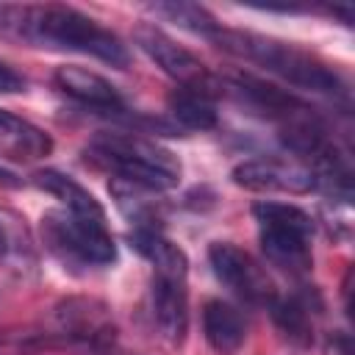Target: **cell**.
<instances>
[{"label": "cell", "mask_w": 355, "mask_h": 355, "mask_svg": "<svg viewBox=\"0 0 355 355\" xmlns=\"http://www.w3.org/2000/svg\"><path fill=\"white\" fill-rule=\"evenodd\" d=\"M133 39H136L139 50L164 75H169L178 86H183V89H205V92H214L216 89V78L208 72V67L191 50L180 47L172 36H166L161 28H155V25H139L133 31Z\"/></svg>", "instance_id": "5b68a950"}, {"label": "cell", "mask_w": 355, "mask_h": 355, "mask_svg": "<svg viewBox=\"0 0 355 355\" xmlns=\"http://www.w3.org/2000/svg\"><path fill=\"white\" fill-rule=\"evenodd\" d=\"M153 11L166 17L169 22H178L180 28H189L191 33L205 36V39L219 28L214 14L208 8H202V6H197V3H155Z\"/></svg>", "instance_id": "d6986e66"}, {"label": "cell", "mask_w": 355, "mask_h": 355, "mask_svg": "<svg viewBox=\"0 0 355 355\" xmlns=\"http://www.w3.org/2000/svg\"><path fill=\"white\" fill-rule=\"evenodd\" d=\"M208 261L214 266V275L244 302L266 305V308L275 302V297H277L275 283L269 280L263 266L247 250H241L230 241H214L208 247Z\"/></svg>", "instance_id": "8992f818"}, {"label": "cell", "mask_w": 355, "mask_h": 355, "mask_svg": "<svg viewBox=\"0 0 355 355\" xmlns=\"http://www.w3.org/2000/svg\"><path fill=\"white\" fill-rule=\"evenodd\" d=\"M189 272H153V316L169 344H180L189 330Z\"/></svg>", "instance_id": "ba28073f"}, {"label": "cell", "mask_w": 355, "mask_h": 355, "mask_svg": "<svg viewBox=\"0 0 355 355\" xmlns=\"http://www.w3.org/2000/svg\"><path fill=\"white\" fill-rule=\"evenodd\" d=\"M202 330L205 341L216 352H236L244 344L247 322L236 305L225 300H208L202 308Z\"/></svg>", "instance_id": "9a60e30c"}, {"label": "cell", "mask_w": 355, "mask_h": 355, "mask_svg": "<svg viewBox=\"0 0 355 355\" xmlns=\"http://www.w3.org/2000/svg\"><path fill=\"white\" fill-rule=\"evenodd\" d=\"M44 247L67 266H105L116 261V244L100 219H86L64 208L42 216Z\"/></svg>", "instance_id": "277c9868"}, {"label": "cell", "mask_w": 355, "mask_h": 355, "mask_svg": "<svg viewBox=\"0 0 355 355\" xmlns=\"http://www.w3.org/2000/svg\"><path fill=\"white\" fill-rule=\"evenodd\" d=\"M252 216H255L258 227H286V230H297V233L313 236L311 214H305L302 208L288 205V202H272V200L255 202L252 205Z\"/></svg>", "instance_id": "ac0fdd59"}, {"label": "cell", "mask_w": 355, "mask_h": 355, "mask_svg": "<svg viewBox=\"0 0 355 355\" xmlns=\"http://www.w3.org/2000/svg\"><path fill=\"white\" fill-rule=\"evenodd\" d=\"M58 319V336L64 341H83L92 347H103L114 338V324L108 319V311L97 300H67L55 311Z\"/></svg>", "instance_id": "30bf717a"}, {"label": "cell", "mask_w": 355, "mask_h": 355, "mask_svg": "<svg viewBox=\"0 0 355 355\" xmlns=\"http://www.w3.org/2000/svg\"><path fill=\"white\" fill-rule=\"evenodd\" d=\"M55 86L72 97L75 103L86 105V108H94V111H108V114H116L122 111V97L116 92V86L111 80H105L103 75L92 72V69H83V67H58L55 75H53Z\"/></svg>", "instance_id": "8fae6325"}, {"label": "cell", "mask_w": 355, "mask_h": 355, "mask_svg": "<svg viewBox=\"0 0 355 355\" xmlns=\"http://www.w3.org/2000/svg\"><path fill=\"white\" fill-rule=\"evenodd\" d=\"M33 183H36L42 191L53 194L55 200H61L64 211L78 214V216H86V219H100V222H105L103 205H100V202L94 200V194H92L89 189H83L75 178H69V175H64V172H58V169H39V172H33Z\"/></svg>", "instance_id": "5bb4252c"}, {"label": "cell", "mask_w": 355, "mask_h": 355, "mask_svg": "<svg viewBox=\"0 0 355 355\" xmlns=\"http://www.w3.org/2000/svg\"><path fill=\"white\" fill-rule=\"evenodd\" d=\"M0 266L17 280H33L39 275V247L28 219L0 205Z\"/></svg>", "instance_id": "9c48e42d"}, {"label": "cell", "mask_w": 355, "mask_h": 355, "mask_svg": "<svg viewBox=\"0 0 355 355\" xmlns=\"http://www.w3.org/2000/svg\"><path fill=\"white\" fill-rule=\"evenodd\" d=\"M166 105H169V114L175 116V122H180L189 130H211L219 122L214 92H205V89H183V86H178L166 97Z\"/></svg>", "instance_id": "2e32d148"}, {"label": "cell", "mask_w": 355, "mask_h": 355, "mask_svg": "<svg viewBox=\"0 0 355 355\" xmlns=\"http://www.w3.org/2000/svg\"><path fill=\"white\" fill-rule=\"evenodd\" d=\"M0 186H19V178L11 175V172H6V169L0 166Z\"/></svg>", "instance_id": "44dd1931"}, {"label": "cell", "mask_w": 355, "mask_h": 355, "mask_svg": "<svg viewBox=\"0 0 355 355\" xmlns=\"http://www.w3.org/2000/svg\"><path fill=\"white\" fill-rule=\"evenodd\" d=\"M97 355H100V352H97Z\"/></svg>", "instance_id": "7402d4cb"}, {"label": "cell", "mask_w": 355, "mask_h": 355, "mask_svg": "<svg viewBox=\"0 0 355 355\" xmlns=\"http://www.w3.org/2000/svg\"><path fill=\"white\" fill-rule=\"evenodd\" d=\"M17 92H25V78L11 69L6 61H0V94H17Z\"/></svg>", "instance_id": "ffe728a7"}, {"label": "cell", "mask_w": 355, "mask_h": 355, "mask_svg": "<svg viewBox=\"0 0 355 355\" xmlns=\"http://www.w3.org/2000/svg\"><path fill=\"white\" fill-rule=\"evenodd\" d=\"M275 324L291 338L294 344H311L313 338V308L305 297H275L269 305Z\"/></svg>", "instance_id": "e0dca14e"}, {"label": "cell", "mask_w": 355, "mask_h": 355, "mask_svg": "<svg viewBox=\"0 0 355 355\" xmlns=\"http://www.w3.org/2000/svg\"><path fill=\"white\" fill-rule=\"evenodd\" d=\"M208 39L219 50L263 67L266 72L277 75L294 89H308V92L336 97V100L347 97V86L338 78V72H333L316 55L294 47L291 42H280V39L250 33V31H227V28H216Z\"/></svg>", "instance_id": "7a4b0ae2"}, {"label": "cell", "mask_w": 355, "mask_h": 355, "mask_svg": "<svg viewBox=\"0 0 355 355\" xmlns=\"http://www.w3.org/2000/svg\"><path fill=\"white\" fill-rule=\"evenodd\" d=\"M0 28L25 42L86 53L119 69L130 61L116 33L72 6H0Z\"/></svg>", "instance_id": "6da1fadb"}, {"label": "cell", "mask_w": 355, "mask_h": 355, "mask_svg": "<svg viewBox=\"0 0 355 355\" xmlns=\"http://www.w3.org/2000/svg\"><path fill=\"white\" fill-rule=\"evenodd\" d=\"M233 183L247 191H283V194H305L316 189L313 172L297 161L280 158H252L233 169Z\"/></svg>", "instance_id": "52a82bcc"}, {"label": "cell", "mask_w": 355, "mask_h": 355, "mask_svg": "<svg viewBox=\"0 0 355 355\" xmlns=\"http://www.w3.org/2000/svg\"><path fill=\"white\" fill-rule=\"evenodd\" d=\"M50 153H53V139L47 130L0 108V155L3 158L33 164V161L47 158Z\"/></svg>", "instance_id": "7c38bea8"}, {"label": "cell", "mask_w": 355, "mask_h": 355, "mask_svg": "<svg viewBox=\"0 0 355 355\" xmlns=\"http://www.w3.org/2000/svg\"><path fill=\"white\" fill-rule=\"evenodd\" d=\"M83 153L94 166L150 191H166L180 183V161L161 144L133 133H100Z\"/></svg>", "instance_id": "3957f363"}, {"label": "cell", "mask_w": 355, "mask_h": 355, "mask_svg": "<svg viewBox=\"0 0 355 355\" xmlns=\"http://www.w3.org/2000/svg\"><path fill=\"white\" fill-rule=\"evenodd\" d=\"M311 236L286 230V227H261V250L269 263L280 266L291 275H305L313 263L311 258Z\"/></svg>", "instance_id": "4fadbf2b"}]
</instances>
